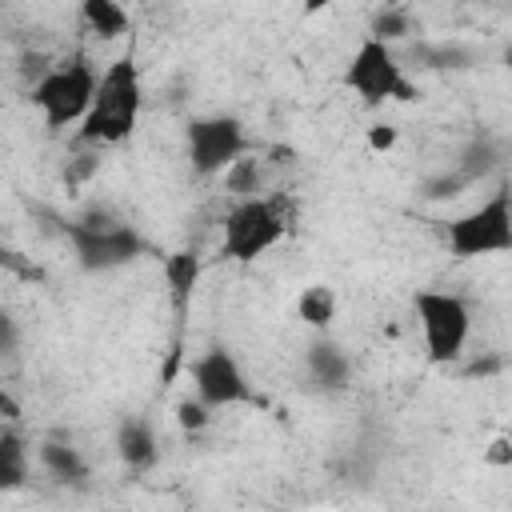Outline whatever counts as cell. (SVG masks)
Segmentation results:
<instances>
[{"label":"cell","mask_w":512,"mask_h":512,"mask_svg":"<svg viewBox=\"0 0 512 512\" xmlns=\"http://www.w3.org/2000/svg\"><path fill=\"white\" fill-rule=\"evenodd\" d=\"M412 312L424 336V352L432 364H452L464 356L472 336V304L452 288H420L412 292Z\"/></svg>","instance_id":"obj_6"},{"label":"cell","mask_w":512,"mask_h":512,"mask_svg":"<svg viewBox=\"0 0 512 512\" xmlns=\"http://www.w3.org/2000/svg\"><path fill=\"white\" fill-rule=\"evenodd\" d=\"M492 448H496V452H488V460H496V464H504V460H508V452H504V448H508V440L500 436V440H496Z\"/></svg>","instance_id":"obj_20"},{"label":"cell","mask_w":512,"mask_h":512,"mask_svg":"<svg viewBox=\"0 0 512 512\" xmlns=\"http://www.w3.org/2000/svg\"><path fill=\"white\" fill-rule=\"evenodd\" d=\"M196 276H200V256L196 252H168L164 256V280L176 292V300H184L196 288Z\"/></svg>","instance_id":"obj_17"},{"label":"cell","mask_w":512,"mask_h":512,"mask_svg":"<svg viewBox=\"0 0 512 512\" xmlns=\"http://www.w3.org/2000/svg\"><path fill=\"white\" fill-rule=\"evenodd\" d=\"M144 112V84H140V68L132 56H116L100 80H96V96L88 116L80 120V144H120L136 132Z\"/></svg>","instance_id":"obj_1"},{"label":"cell","mask_w":512,"mask_h":512,"mask_svg":"<svg viewBox=\"0 0 512 512\" xmlns=\"http://www.w3.org/2000/svg\"><path fill=\"white\" fill-rule=\"evenodd\" d=\"M0 412H12V404L4 400V392H0Z\"/></svg>","instance_id":"obj_21"},{"label":"cell","mask_w":512,"mask_h":512,"mask_svg":"<svg viewBox=\"0 0 512 512\" xmlns=\"http://www.w3.org/2000/svg\"><path fill=\"white\" fill-rule=\"evenodd\" d=\"M80 20L100 40H116L120 32H128V12L116 0H84L80 4Z\"/></svg>","instance_id":"obj_15"},{"label":"cell","mask_w":512,"mask_h":512,"mask_svg":"<svg viewBox=\"0 0 512 512\" xmlns=\"http://www.w3.org/2000/svg\"><path fill=\"white\" fill-rule=\"evenodd\" d=\"M344 88H352L368 108L420 96V88L408 80L400 56H396V48H388L372 36H360V44L352 48V56L344 64Z\"/></svg>","instance_id":"obj_7"},{"label":"cell","mask_w":512,"mask_h":512,"mask_svg":"<svg viewBox=\"0 0 512 512\" xmlns=\"http://www.w3.org/2000/svg\"><path fill=\"white\" fill-rule=\"evenodd\" d=\"M36 460H40V468H44L56 484H64V488H84V484H88V460H84V452H80L76 444H68V440H40V444H36Z\"/></svg>","instance_id":"obj_12"},{"label":"cell","mask_w":512,"mask_h":512,"mask_svg":"<svg viewBox=\"0 0 512 512\" xmlns=\"http://www.w3.org/2000/svg\"><path fill=\"white\" fill-rule=\"evenodd\" d=\"M248 148H252L248 128H244V120L232 116V112H204V116H192L188 128H184L188 164H192V172L204 176V180L232 172V168L248 156Z\"/></svg>","instance_id":"obj_8"},{"label":"cell","mask_w":512,"mask_h":512,"mask_svg":"<svg viewBox=\"0 0 512 512\" xmlns=\"http://www.w3.org/2000/svg\"><path fill=\"white\" fill-rule=\"evenodd\" d=\"M288 212L276 196H240L220 220V256L232 264H256L288 236Z\"/></svg>","instance_id":"obj_3"},{"label":"cell","mask_w":512,"mask_h":512,"mask_svg":"<svg viewBox=\"0 0 512 512\" xmlns=\"http://www.w3.org/2000/svg\"><path fill=\"white\" fill-rule=\"evenodd\" d=\"M336 312H340V296H336V288L332 284H304L300 292H296V316H300V324L304 328H312V332H328L332 328V320H336Z\"/></svg>","instance_id":"obj_13"},{"label":"cell","mask_w":512,"mask_h":512,"mask_svg":"<svg viewBox=\"0 0 512 512\" xmlns=\"http://www.w3.org/2000/svg\"><path fill=\"white\" fill-rule=\"evenodd\" d=\"M96 80H100V72H96L84 56H72V60H64V64L44 68V72L32 80V92H28L32 104H36V112L44 116V128H48V132L80 128V120H84L88 108H92Z\"/></svg>","instance_id":"obj_4"},{"label":"cell","mask_w":512,"mask_h":512,"mask_svg":"<svg viewBox=\"0 0 512 512\" xmlns=\"http://www.w3.org/2000/svg\"><path fill=\"white\" fill-rule=\"evenodd\" d=\"M188 380H192V400H200L208 412L252 400V384L240 360L232 356V348L224 344H208L204 352H196V360L188 364Z\"/></svg>","instance_id":"obj_9"},{"label":"cell","mask_w":512,"mask_h":512,"mask_svg":"<svg viewBox=\"0 0 512 512\" xmlns=\"http://www.w3.org/2000/svg\"><path fill=\"white\" fill-rule=\"evenodd\" d=\"M28 468H32V452H28L24 436L0 432V496L24 488L28 484Z\"/></svg>","instance_id":"obj_14"},{"label":"cell","mask_w":512,"mask_h":512,"mask_svg":"<svg viewBox=\"0 0 512 512\" xmlns=\"http://www.w3.org/2000/svg\"><path fill=\"white\" fill-rule=\"evenodd\" d=\"M368 144H372L376 152H380V148H392V144H396V128H392V124H376V128L368 132Z\"/></svg>","instance_id":"obj_19"},{"label":"cell","mask_w":512,"mask_h":512,"mask_svg":"<svg viewBox=\"0 0 512 512\" xmlns=\"http://www.w3.org/2000/svg\"><path fill=\"white\" fill-rule=\"evenodd\" d=\"M60 232L68 236L72 244V256L84 272H116V268H128L132 260H140L148 252V240L120 216H112L108 208H92L84 216H68L60 224Z\"/></svg>","instance_id":"obj_2"},{"label":"cell","mask_w":512,"mask_h":512,"mask_svg":"<svg viewBox=\"0 0 512 512\" xmlns=\"http://www.w3.org/2000/svg\"><path fill=\"white\" fill-rule=\"evenodd\" d=\"M176 416H180V424H184V428H204V424L212 420V412H208L200 400H192V396H188V400L176 408Z\"/></svg>","instance_id":"obj_18"},{"label":"cell","mask_w":512,"mask_h":512,"mask_svg":"<svg viewBox=\"0 0 512 512\" xmlns=\"http://www.w3.org/2000/svg\"><path fill=\"white\" fill-rule=\"evenodd\" d=\"M304 372H308V380H312L316 392L340 396V392L352 384V356H348L336 340L316 336V340L308 344V352H304Z\"/></svg>","instance_id":"obj_10"},{"label":"cell","mask_w":512,"mask_h":512,"mask_svg":"<svg viewBox=\"0 0 512 512\" xmlns=\"http://www.w3.org/2000/svg\"><path fill=\"white\" fill-rule=\"evenodd\" d=\"M444 248L456 260H480V256L512 252V196H508V188L496 184L476 208L452 216L444 224Z\"/></svg>","instance_id":"obj_5"},{"label":"cell","mask_w":512,"mask_h":512,"mask_svg":"<svg viewBox=\"0 0 512 512\" xmlns=\"http://www.w3.org/2000/svg\"><path fill=\"white\" fill-rule=\"evenodd\" d=\"M116 456L124 468L132 472H144L156 464L160 456V440H156V424L144 420V416H124L116 424Z\"/></svg>","instance_id":"obj_11"},{"label":"cell","mask_w":512,"mask_h":512,"mask_svg":"<svg viewBox=\"0 0 512 512\" xmlns=\"http://www.w3.org/2000/svg\"><path fill=\"white\" fill-rule=\"evenodd\" d=\"M412 32H416L412 12H408V8H400V4H388V8H376V12H372V20H368V32H364V36H372V40H380V44L396 48V44H400V40H408Z\"/></svg>","instance_id":"obj_16"}]
</instances>
